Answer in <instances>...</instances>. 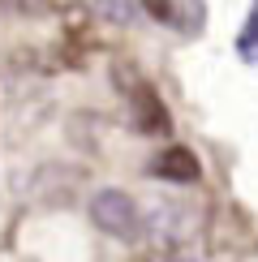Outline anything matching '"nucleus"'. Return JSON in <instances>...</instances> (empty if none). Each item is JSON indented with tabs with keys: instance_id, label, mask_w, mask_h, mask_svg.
Returning <instances> with one entry per match:
<instances>
[{
	"instance_id": "nucleus-1",
	"label": "nucleus",
	"mask_w": 258,
	"mask_h": 262,
	"mask_svg": "<svg viewBox=\"0 0 258 262\" xmlns=\"http://www.w3.org/2000/svg\"><path fill=\"white\" fill-rule=\"evenodd\" d=\"M116 82H121L125 103H129V125H134L138 134H146V138H168L172 134V116H168V107H164L155 86L146 78H138L134 69H125V78H121V69H116Z\"/></svg>"
},
{
	"instance_id": "nucleus-2",
	"label": "nucleus",
	"mask_w": 258,
	"mask_h": 262,
	"mask_svg": "<svg viewBox=\"0 0 258 262\" xmlns=\"http://www.w3.org/2000/svg\"><path fill=\"white\" fill-rule=\"evenodd\" d=\"M150 172H155V177H164V181L189 185V181H198V155H193L189 146H168L164 155L150 163Z\"/></svg>"
}]
</instances>
